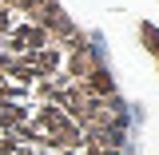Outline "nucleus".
<instances>
[{
  "instance_id": "obj_1",
  "label": "nucleus",
  "mask_w": 159,
  "mask_h": 155,
  "mask_svg": "<svg viewBox=\"0 0 159 155\" xmlns=\"http://www.w3.org/2000/svg\"><path fill=\"white\" fill-rule=\"evenodd\" d=\"M135 135L96 36L60 0H0V155H139Z\"/></svg>"
}]
</instances>
